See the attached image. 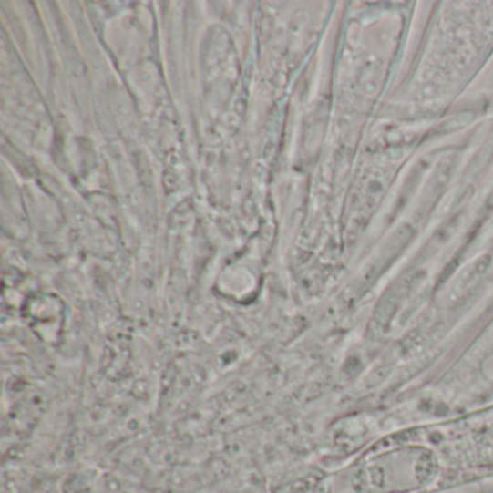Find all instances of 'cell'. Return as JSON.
<instances>
[{"mask_svg":"<svg viewBox=\"0 0 493 493\" xmlns=\"http://www.w3.org/2000/svg\"><path fill=\"white\" fill-rule=\"evenodd\" d=\"M485 443H488V450H492V460H493V430H492V436H490L489 438H488Z\"/></svg>","mask_w":493,"mask_h":493,"instance_id":"obj_1","label":"cell"}]
</instances>
